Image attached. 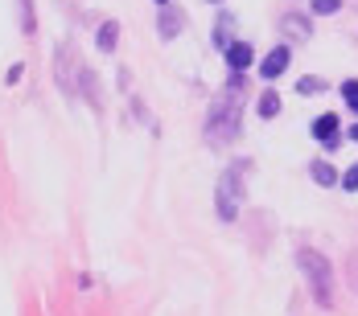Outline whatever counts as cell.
<instances>
[{
    "label": "cell",
    "mask_w": 358,
    "mask_h": 316,
    "mask_svg": "<svg viewBox=\"0 0 358 316\" xmlns=\"http://www.w3.org/2000/svg\"><path fill=\"white\" fill-rule=\"evenodd\" d=\"M243 91H248V74H231V82L215 95V103L206 111V140L215 148H227L239 140L243 132Z\"/></svg>",
    "instance_id": "6da1fadb"
},
{
    "label": "cell",
    "mask_w": 358,
    "mask_h": 316,
    "mask_svg": "<svg viewBox=\"0 0 358 316\" xmlns=\"http://www.w3.org/2000/svg\"><path fill=\"white\" fill-rule=\"evenodd\" d=\"M296 267H301V276L309 283L313 300L322 308H334V267H329V259H325L322 250H313V246H301L296 250Z\"/></svg>",
    "instance_id": "7a4b0ae2"
},
{
    "label": "cell",
    "mask_w": 358,
    "mask_h": 316,
    "mask_svg": "<svg viewBox=\"0 0 358 316\" xmlns=\"http://www.w3.org/2000/svg\"><path fill=\"white\" fill-rule=\"evenodd\" d=\"M243 193H248V165H231L227 173L218 176V189H215V206L222 222H235L239 218V206H243Z\"/></svg>",
    "instance_id": "3957f363"
},
{
    "label": "cell",
    "mask_w": 358,
    "mask_h": 316,
    "mask_svg": "<svg viewBox=\"0 0 358 316\" xmlns=\"http://www.w3.org/2000/svg\"><path fill=\"white\" fill-rule=\"evenodd\" d=\"M54 66H58V86H62V95L66 99H78V78H83V62H74V54L62 45L58 50V58H54Z\"/></svg>",
    "instance_id": "277c9868"
},
{
    "label": "cell",
    "mask_w": 358,
    "mask_h": 316,
    "mask_svg": "<svg viewBox=\"0 0 358 316\" xmlns=\"http://www.w3.org/2000/svg\"><path fill=\"white\" fill-rule=\"evenodd\" d=\"M313 140L322 144L325 152H334V148H342V119L334 115V111H325V115H317V123H313Z\"/></svg>",
    "instance_id": "5b68a950"
},
{
    "label": "cell",
    "mask_w": 358,
    "mask_h": 316,
    "mask_svg": "<svg viewBox=\"0 0 358 316\" xmlns=\"http://www.w3.org/2000/svg\"><path fill=\"white\" fill-rule=\"evenodd\" d=\"M222 54H227V70L231 74H248L251 62H255V50H251V41H243V37H235Z\"/></svg>",
    "instance_id": "8992f818"
},
{
    "label": "cell",
    "mask_w": 358,
    "mask_h": 316,
    "mask_svg": "<svg viewBox=\"0 0 358 316\" xmlns=\"http://www.w3.org/2000/svg\"><path fill=\"white\" fill-rule=\"evenodd\" d=\"M288 62H292V50H288V45H276L272 54H264V62H259V78H264V82H276V78L288 70Z\"/></svg>",
    "instance_id": "52a82bcc"
},
{
    "label": "cell",
    "mask_w": 358,
    "mask_h": 316,
    "mask_svg": "<svg viewBox=\"0 0 358 316\" xmlns=\"http://www.w3.org/2000/svg\"><path fill=\"white\" fill-rule=\"evenodd\" d=\"M280 29H285V37H292V41H309V37H313V21L301 17V13H285V17H280Z\"/></svg>",
    "instance_id": "ba28073f"
},
{
    "label": "cell",
    "mask_w": 358,
    "mask_h": 316,
    "mask_svg": "<svg viewBox=\"0 0 358 316\" xmlns=\"http://www.w3.org/2000/svg\"><path fill=\"white\" fill-rule=\"evenodd\" d=\"M157 29H161L165 41H173V37L185 29V13H181V8H169V4H161V21H157Z\"/></svg>",
    "instance_id": "9c48e42d"
},
{
    "label": "cell",
    "mask_w": 358,
    "mask_h": 316,
    "mask_svg": "<svg viewBox=\"0 0 358 316\" xmlns=\"http://www.w3.org/2000/svg\"><path fill=\"white\" fill-rule=\"evenodd\" d=\"M309 176H313L322 189H329V185H338V181H342V176H338V169H334L329 160H313V165H309Z\"/></svg>",
    "instance_id": "30bf717a"
},
{
    "label": "cell",
    "mask_w": 358,
    "mask_h": 316,
    "mask_svg": "<svg viewBox=\"0 0 358 316\" xmlns=\"http://www.w3.org/2000/svg\"><path fill=\"white\" fill-rule=\"evenodd\" d=\"M95 45L111 54V50L120 45V25H115V21H103V25H99V33H95Z\"/></svg>",
    "instance_id": "8fae6325"
},
{
    "label": "cell",
    "mask_w": 358,
    "mask_h": 316,
    "mask_svg": "<svg viewBox=\"0 0 358 316\" xmlns=\"http://www.w3.org/2000/svg\"><path fill=\"white\" fill-rule=\"evenodd\" d=\"M280 95H276V91H264V95H259V115H264V119H276V115H280Z\"/></svg>",
    "instance_id": "7c38bea8"
},
{
    "label": "cell",
    "mask_w": 358,
    "mask_h": 316,
    "mask_svg": "<svg viewBox=\"0 0 358 316\" xmlns=\"http://www.w3.org/2000/svg\"><path fill=\"white\" fill-rule=\"evenodd\" d=\"M21 33L34 37L37 33V21H34V0H21Z\"/></svg>",
    "instance_id": "4fadbf2b"
},
{
    "label": "cell",
    "mask_w": 358,
    "mask_h": 316,
    "mask_svg": "<svg viewBox=\"0 0 358 316\" xmlns=\"http://www.w3.org/2000/svg\"><path fill=\"white\" fill-rule=\"evenodd\" d=\"M342 4H346V0H309V13H317V17H334Z\"/></svg>",
    "instance_id": "5bb4252c"
},
{
    "label": "cell",
    "mask_w": 358,
    "mask_h": 316,
    "mask_svg": "<svg viewBox=\"0 0 358 316\" xmlns=\"http://www.w3.org/2000/svg\"><path fill=\"white\" fill-rule=\"evenodd\" d=\"M342 99H346V107L358 115V78H346V82H342Z\"/></svg>",
    "instance_id": "9a60e30c"
},
{
    "label": "cell",
    "mask_w": 358,
    "mask_h": 316,
    "mask_svg": "<svg viewBox=\"0 0 358 316\" xmlns=\"http://www.w3.org/2000/svg\"><path fill=\"white\" fill-rule=\"evenodd\" d=\"M215 45H218V50H227V45H231V17H227V13H222V21H218Z\"/></svg>",
    "instance_id": "2e32d148"
},
{
    "label": "cell",
    "mask_w": 358,
    "mask_h": 316,
    "mask_svg": "<svg viewBox=\"0 0 358 316\" xmlns=\"http://www.w3.org/2000/svg\"><path fill=\"white\" fill-rule=\"evenodd\" d=\"M338 185H342L346 193H355V189H358V160L350 165V169H346V173H342V181H338Z\"/></svg>",
    "instance_id": "e0dca14e"
},
{
    "label": "cell",
    "mask_w": 358,
    "mask_h": 316,
    "mask_svg": "<svg viewBox=\"0 0 358 316\" xmlns=\"http://www.w3.org/2000/svg\"><path fill=\"white\" fill-rule=\"evenodd\" d=\"M322 86H325L322 78H301V82H296V91H301V95H317Z\"/></svg>",
    "instance_id": "ac0fdd59"
},
{
    "label": "cell",
    "mask_w": 358,
    "mask_h": 316,
    "mask_svg": "<svg viewBox=\"0 0 358 316\" xmlns=\"http://www.w3.org/2000/svg\"><path fill=\"white\" fill-rule=\"evenodd\" d=\"M346 280H350V287H355V292H358V259H355V263H350V271H346Z\"/></svg>",
    "instance_id": "d6986e66"
},
{
    "label": "cell",
    "mask_w": 358,
    "mask_h": 316,
    "mask_svg": "<svg viewBox=\"0 0 358 316\" xmlns=\"http://www.w3.org/2000/svg\"><path fill=\"white\" fill-rule=\"evenodd\" d=\"M346 140H355V144H358V123L350 128V132H346Z\"/></svg>",
    "instance_id": "ffe728a7"
},
{
    "label": "cell",
    "mask_w": 358,
    "mask_h": 316,
    "mask_svg": "<svg viewBox=\"0 0 358 316\" xmlns=\"http://www.w3.org/2000/svg\"><path fill=\"white\" fill-rule=\"evenodd\" d=\"M157 4H169V0H157Z\"/></svg>",
    "instance_id": "44dd1931"
},
{
    "label": "cell",
    "mask_w": 358,
    "mask_h": 316,
    "mask_svg": "<svg viewBox=\"0 0 358 316\" xmlns=\"http://www.w3.org/2000/svg\"><path fill=\"white\" fill-rule=\"evenodd\" d=\"M210 4H222V0H210Z\"/></svg>",
    "instance_id": "7402d4cb"
}]
</instances>
